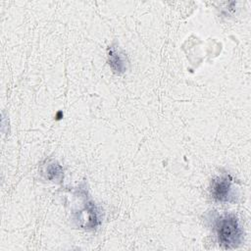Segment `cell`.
I'll return each instance as SVG.
<instances>
[{"label": "cell", "mask_w": 251, "mask_h": 251, "mask_svg": "<svg viewBox=\"0 0 251 251\" xmlns=\"http://www.w3.org/2000/svg\"><path fill=\"white\" fill-rule=\"evenodd\" d=\"M109 64L116 74H122L126 70V57L121 54L115 47L109 49Z\"/></svg>", "instance_id": "3"}, {"label": "cell", "mask_w": 251, "mask_h": 251, "mask_svg": "<svg viewBox=\"0 0 251 251\" xmlns=\"http://www.w3.org/2000/svg\"><path fill=\"white\" fill-rule=\"evenodd\" d=\"M218 239L225 249H233L242 242V230L233 215L221 217L216 224Z\"/></svg>", "instance_id": "1"}, {"label": "cell", "mask_w": 251, "mask_h": 251, "mask_svg": "<svg viewBox=\"0 0 251 251\" xmlns=\"http://www.w3.org/2000/svg\"><path fill=\"white\" fill-rule=\"evenodd\" d=\"M231 190L230 176H222L213 181L212 194L217 201H229Z\"/></svg>", "instance_id": "2"}]
</instances>
